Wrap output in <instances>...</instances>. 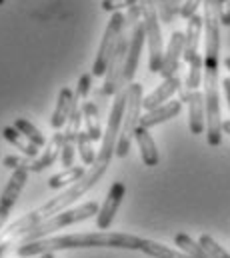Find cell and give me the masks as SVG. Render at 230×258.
<instances>
[{"instance_id":"obj_1","label":"cell","mask_w":230,"mask_h":258,"mask_svg":"<svg viewBox=\"0 0 230 258\" xmlns=\"http://www.w3.org/2000/svg\"><path fill=\"white\" fill-rule=\"evenodd\" d=\"M124 110H126V88H120L116 92L114 102H112V108H110V114H108V122H106V128H104V136H102V146L98 150V156H96V162L86 170V174L74 182L72 186H68L64 192H60L58 196H54L52 200L44 202L40 208H36L34 212L18 218L12 226H8V230L4 232L8 238L10 236H22L26 230H30L32 226L44 222L46 218L54 216L58 212L70 208L80 196L88 192L92 186H96V182L104 176V172L108 170L110 166V160H112V154H116V142H118V134H120V124H122V116H124Z\"/></svg>"},{"instance_id":"obj_2","label":"cell","mask_w":230,"mask_h":258,"mask_svg":"<svg viewBox=\"0 0 230 258\" xmlns=\"http://www.w3.org/2000/svg\"><path fill=\"white\" fill-rule=\"evenodd\" d=\"M204 104H206V142L220 146L222 118L218 94V66H220V18L216 0H204Z\"/></svg>"},{"instance_id":"obj_3","label":"cell","mask_w":230,"mask_h":258,"mask_svg":"<svg viewBox=\"0 0 230 258\" xmlns=\"http://www.w3.org/2000/svg\"><path fill=\"white\" fill-rule=\"evenodd\" d=\"M142 238L126 232H80V234H64V236H46L34 242H24L18 246L16 254L20 258H32L58 252V250H72V248H122V250H140Z\"/></svg>"},{"instance_id":"obj_4","label":"cell","mask_w":230,"mask_h":258,"mask_svg":"<svg viewBox=\"0 0 230 258\" xmlns=\"http://www.w3.org/2000/svg\"><path fill=\"white\" fill-rule=\"evenodd\" d=\"M100 210V206L96 202H84L76 208H66L62 212H58L54 216L46 218L44 222L32 226L30 230H26L20 238H22V244L24 242H34V240H40V238H46L50 236L52 232H56L60 228H66L70 224H76V222H82V220H88L92 216H96Z\"/></svg>"},{"instance_id":"obj_5","label":"cell","mask_w":230,"mask_h":258,"mask_svg":"<svg viewBox=\"0 0 230 258\" xmlns=\"http://www.w3.org/2000/svg\"><path fill=\"white\" fill-rule=\"evenodd\" d=\"M142 84L132 82L130 86H126V110L122 116V124H120V134H118V142H116V156L124 158L130 152V144L134 138V132L140 124V110H142Z\"/></svg>"},{"instance_id":"obj_6","label":"cell","mask_w":230,"mask_h":258,"mask_svg":"<svg viewBox=\"0 0 230 258\" xmlns=\"http://www.w3.org/2000/svg\"><path fill=\"white\" fill-rule=\"evenodd\" d=\"M142 8V22L146 28V42H148V68L150 72H160L164 50H162V34H160V16L154 0H138Z\"/></svg>"},{"instance_id":"obj_7","label":"cell","mask_w":230,"mask_h":258,"mask_svg":"<svg viewBox=\"0 0 230 258\" xmlns=\"http://www.w3.org/2000/svg\"><path fill=\"white\" fill-rule=\"evenodd\" d=\"M122 24H124V14L114 12L112 18L108 20V26L104 30V36H102V42H100V48H98V54H96V60L92 64V76H104L106 74L108 62L114 54L120 32H122Z\"/></svg>"},{"instance_id":"obj_8","label":"cell","mask_w":230,"mask_h":258,"mask_svg":"<svg viewBox=\"0 0 230 258\" xmlns=\"http://www.w3.org/2000/svg\"><path fill=\"white\" fill-rule=\"evenodd\" d=\"M28 172H30L28 166H22V168L12 170V176H10L8 184L2 190V196H0V230L4 228V224H6V220H8L10 212H12L18 196H20L24 184H26V180H28Z\"/></svg>"},{"instance_id":"obj_9","label":"cell","mask_w":230,"mask_h":258,"mask_svg":"<svg viewBox=\"0 0 230 258\" xmlns=\"http://www.w3.org/2000/svg\"><path fill=\"white\" fill-rule=\"evenodd\" d=\"M144 40H146V28H144V22L140 20L134 26L132 36H130V46H128L126 62H124L122 78H120V88H126V86L132 84L136 68H138V60H140V52H142V46H144Z\"/></svg>"},{"instance_id":"obj_10","label":"cell","mask_w":230,"mask_h":258,"mask_svg":"<svg viewBox=\"0 0 230 258\" xmlns=\"http://www.w3.org/2000/svg\"><path fill=\"white\" fill-rule=\"evenodd\" d=\"M180 102H188V128L194 136L202 134L206 128V104H204V94L194 90H180Z\"/></svg>"},{"instance_id":"obj_11","label":"cell","mask_w":230,"mask_h":258,"mask_svg":"<svg viewBox=\"0 0 230 258\" xmlns=\"http://www.w3.org/2000/svg\"><path fill=\"white\" fill-rule=\"evenodd\" d=\"M124 194H126L124 182L118 180V182H114V184L110 186V190H108L106 198H104V204L100 206V210H98V214H96V228H100V230L110 228V224H112V220H114L116 212H118V206H120Z\"/></svg>"},{"instance_id":"obj_12","label":"cell","mask_w":230,"mask_h":258,"mask_svg":"<svg viewBox=\"0 0 230 258\" xmlns=\"http://www.w3.org/2000/svg\"><path fill=\"white\" fill-rule=\"evenodd\" d=\"M184 52V32L176 30L170 36V42L166 46V52H164V60H162V68H160V76L166 80L174 74H178V68H180V56Z\"/></svg>"},{"instance_id":"obj_13","label":"cell","mask_w":230,"mask_h":258,"mask_svg":"<svg viewBox=\"0 0 230 258\" xmlns=\"http://www.w3.org/2000/svg\"><path fill=\"white\" fill-rule=\"evenodd\" d=\"M180 88H182V84H180V76L174 74V76H170V78H166L158 88H154L148 96H144V100H142V108L148 112V110H154V108L166 104V100H170L174 92H178Z\"/></svg>"},{"instance_id":"obj_14","label":"cell","mask_w":230,"mask_h":258,"mask_svg":"<svg viewBox=\"0 0 230 258\" xmlns=\"http://www.w3.org/2000/svg\"><path fill=\"white\" fill-rule=\"evenodd\" d=\"M180 110H182V102H180V100H170V102H166V104H162V106H158V108H154V110L144 112V114L140 116V124H138V126H142V128H152V126H156V124H162V122H166V120H172L174 116L180 114Z\"/></svg>"},{"instance_id":"obj_15","label":"cell","mask_w":230,"mask_h":258,"mask_svg":"<svg viewBox=\"0 0 230 258\" xmlns=\"http://www.w3.org/2000/svg\"><path fill=\"white\" fill-rule=\"evenodd\" d=\"M62 144H64V132L58 130V132H54V136L46 142L44 152H42L36 160H30L28 170H32V172H40V170L52 166V164L56 162V158L60 156V152H62Z\"/></svg>"},{"instance_id":"obj_16","label":"cell","mask_w":230,"mask_h":258,"mask_svg":"<svg viewBox=\"0 0 230 258\" xmlns=\"http://www.w3.org/2000/svg\"><path fill=\"white\" fill-rule=\"evenodd\" d=\"M134 138H136V144H138V148H140V158H142V162H144L148 168L156 166V164L160 162V154H158L156 142H154V138L150 136L148 128L138 126L136 132H134Z\"/></svg>"},{"instance_id":"obj_17","label":"cell","mask_w":230,"mask_h":258,"mask_svg":"<svg viewBox=\"0 0 230 258\" xmlns=\"http://www.w3.org/2000/svg\"><path fill=\"white\" fill-rule=\"evenodd\" d=\"M82 116H84L86 132H88L90 140H92V142L102 140L104 130H102V126H100V114H98V106H96V102H92V100H84V102H82Z\"/></svg>"},{"instance_id":"obj_18","label":"cell","mask_w":230,"mask_h":258,"mask_svg":"<svg viewBox=\"0 0 230 258\" xmlns=\"http://www.w3.org/2000/svg\"><path fill=\"white\" fill-rule=\"evenodd\" d=\"M72 98H74V92H72L70 88H62V90H60L54 114H52V118H50V126L54 130H60L68 122L70 108H72Z\"/></svg>"},{"instance_id":"obj_19","label":"cell","mask_w":230,"mask_h":258,"mask_svg":"<svg viewBox=\"0 0 230 258\" xmlns=\"http://www.w3.org/2000/svg\"><path fill=\"white\" fill-rule=\"evenodd\" d=\"M2 136H4L14 148H18L26 158H36V154H38L40 148H38L36 144H32L22 132H18L14 126H4V128H2Z\"/></svg>"},{"instance_id":"obj_20","label":"cell","mask_w":230,"mask_h":258,"mask_svg":"<svg viewBox=\"0 0 230 258\" xmlns=\"http://www.w3.org/2000/svg\"><path fill=\"white\" fill-rule=\"evenodd\" d=\"M86 174V168L84 166H70V168H64L62 172H58L54 176L48 178V188H64V186H72L74 182H78L82 176Z\"/></svg>"},{"instance_id":"obj_21","label":"cell","mask_w":230,"mask_h":258,"mask_svg":"<svg viewBox=\"0 0 230 258\" xmlns=\"http://www.w3.org/2000/svg\"><path fill=\"white\" fill-rule=\"evenodd\" d=\"M140 250L152 258H192V256H188L186 252L172 250V248H168V246H164V244H158V242H154V240H148V238H142Z\"/></svg>"},{"instance_id":"obj_22","label":"cell","mask_w":230,"mask_h":258,"mask_svg":"<svg viewBox=\"0 0 230 258\" xmlns=\"http://www.w3.org/2000/svg\"><path fill=\"white\" fill-rule=\"evenodd\" d=\"M174 244H176L182 252H186L188 256H192V258H212L204 250V246H202L200 242H194V240H192L188 234H184V232H180V234L174 236Z\"/></svg>"},{"instance_id":"obj_23","label":"cell","mask_w":230,"mask_h":258,"mask_svg":"<svg viewBox=\"0 0 230 258\" xmlns=\"http://www.w3.org/2000/svg\"><path fill=\"white\" fill-rule=\"evenodd\" d=\"M76 148H78V154H80V158H82L84 164L92 166V164L96 162V156H98V154L94 152L92 140H90V136H88L86 130H80V132H78V136H76Z\"/></svg>"},{"instance_id":"obj_24","label":"cell","mask_w":230,"mask_h":258,"mask_svg":"<svg viewBox=\"0 0 230 258\" xmlns=\"http://www.w3.org/2000/svg\"><path fill=\"white\" fill-rule=\"evenodd\" d=\"M12 126L18 130V132H22V134H24L32 144H36L38 148H40V146H46V138H44V134L36 128L32 122H28L26 118H16Z\"/></svg>"},{"instance_id":"obj_25","label":"cell","mask_w":230,"mask_h":258,"mask_svg":"<svg viewBox=\"0 0 230 258\" xmlns=\"http://www.w3.org/2000/svg\"><path fill=\"white\" fill-rule=\"evenodd\" d=\"M158 8V16L164 24H172L176 16H180V2L178 0H154Z\"/></svg>"},{"instance_id":"obj_26","label":"cell","mask_w":230,"mask_h":258,"mask_svg":"<svg viewBox=\"0 0 230 258\" xmlns=\"http://www.w3.org/2000/svg\"><path fill=\"white\" fill-rule=\"evenodd\" d=\"M198 242L204 246V250H206L212 258H230L228 252H226V250H224V248H222V246H220V244H218L210 234H202Z\"/></svg>"},{"instance_id":"obj_27","label":"cell","mask_w":230,"mask_h":258,"mask_svg":"<svg viewBox=\"0 0 230 258\" xmlns=\"http://www.w3.org/2000/svg\"><path fill=\"white\" fill-rule=\"evenodd\" d=\"M90 88H92V74H82L80 80H78V84H76V92H74L72 102H76V104L84 102V98L88 96Z\"/></svg>"},{"instance_id":"obj_28","label":"cell","mask_w":230,"mask_h":258,"mask_svg":"<svg viewBox=\"0 0 230 258\" xmlns=\"http://www.w3.org/2000/svg\"><path fill=\"white\" fill-rule=\"evenodd\" d=\"M74 148H76V142L64 138L62 152H60V164H62L64 168H70V166H72V162H74Z\"/></svg>"},{"instance_id":"obj_29","label":"cell","mask_w":230,"mask_h":258,"mask_svg":"<svg viewBox=\"0 0 230 258\" xmlns=\"http://www.w3.org/2000/svg\"><path fill=\"white\" fill-rule=\"evenodd\" d=\"M134 4H138V0H102V10L114 14V12H120L122 8H130Z\"/></svg>"},{"instance_id":"obj_30","label":"cell","mask_w":230,"mask_h":258,"mask_svg":"<svg viewBox=\"0 0 230 258\" xmlns=\"http://www.w3.org/2000/svg\"><path fill=\"white\" fill-rule=\"evenodd\" d=\"M200 4H204V0H184V2L180 4V16H182L184 20H190V18L196 14V10H198Z\"/></svg>"},{"instance_id":"obj_31","label":"cell","mask_w":230,"mask_h":258,"mask_svg":"<svg viewBox=\"0 0 230 258\" xmlns=\"http://www.w3.org/2000/svg\"><path fill=\"white\" fill-rule=\"evenodd\" d=\"M216 6H218L220 24L230 26V0H216Z\"/></svg>"},{"instance_id":"obj_32","label":"cell","mask_w":230,"mask_h":258,"mask_svg":"<svg viewBox=\"0 0 230 258\" xmlns=\"http://www.w3.org/2000/svg\"><path fill=\"white\" fill-rule=\"evenodd\" d=\"M30 160H32V158L6 156V158H4V166H6V168H10V170H16V168H22V166H30Z\"/></svg>"},{"instance_id":"obj_33","label":"cell","mask_w":230,"mask_h":258,"mask_svg":"<svg viewBox=\"0 0 230 258\" xmlns=\"http://www.w3.org/2000/svg\"><path fill=\"white\" fill-rule=\"evenodd\" d=\"M222 88H224V94H226V100H228V108H230V78L222 80Z\"/></svg>"},{"instance_id":"obj_34","label":"cell","mask_w":230,"mask_h":258,"mask_svg":"<svg viewBox=\"0 0 230 258\" xmlns=\"http://www.w3.org/2000/svg\"><path fill=\"white\" fill-rule=\"evenodd\" d=\"M222 132H226L230 136V120H222Z\"/></svg>"},{"instance_id":"obj_35","label":"cell","mask_w":230,"mask_h":258,"mask_svg":"<svg viewBox=\"0 0 230 258\" xmlns=\"http://www.w3.org/2000/svg\"><path fill=\"white\" fill-rule=\"evenodd\" d=\"M36 258H54V252H46V254H40V256Z\"/></svg>"},{"instance_id":"obj_36","label":"cell","mask_w":230,"mask_h":258,"mask_svg":"<svg viewBox=\"0 0 230 258\" xmlns=\"http://www.w3.org/2000/svg\"><path fill=\"white\" fill-rule=\"evenodd\" d=\"M224 66H226V68H228V70H230V56H228V58H226V60H224Z\"/></svg>"},{"instance_id":"obj_37","label":"cell","mask_w":230,"mask_h":258,"mask_svg":"<svg viewBox=\"0 0 230 258\" xmlns=\"http://www.w3.org/2000/svg\"><path fill=\"white\" fill-rule=\"evenodd\" d=\"M2 4H4V0H0V6H2Z\"/></svg>"},{"instance_id":"obj_38","label":"cell","mask_w":230,"mask_h":258,"mask_svg":"<svg viewBox=\"0 0 230 258\" xmlns=\"http://www.w3.org/2000/svg\"><path fill=\"white\" fill-rule=\"evenodd\" d=\"M178 2H180V0H178Z\"/></svg>"}]
</instances>
